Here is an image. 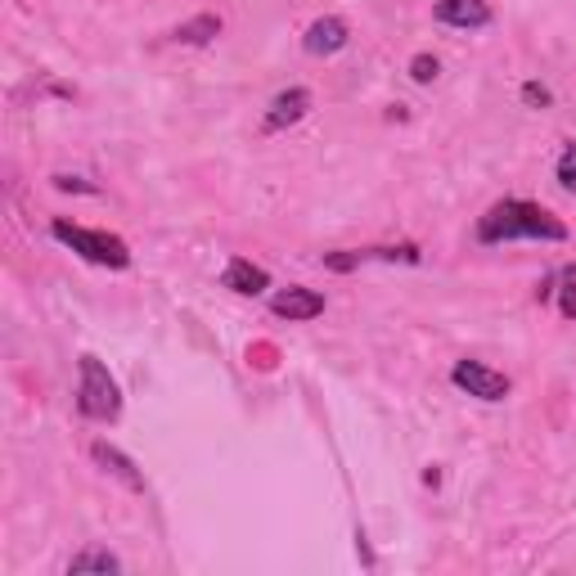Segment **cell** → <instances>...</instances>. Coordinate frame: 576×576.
<instances>
[{"instance_id":"12","label":"cell","mask_w":576,"mask_h":576,"mask_svg":"<svg viewBox=\"0 0 576 576\" xmlns=\"http://www.w3.org/2000/svg\"><path fill=\"white\" fill-rule=\"evenodd\" d=\"M81 572H122V558L113 554V550H100V545H91V550H81V554H72L68 558V576H81Z\"/></svg>"},{"instance_id":"13","label":"cell","mask_w":576,"mask_h":576,"mask_svg":"<svg viewBox=\"0 0 576 576\" xmlns=\"http://www.w3.org/2000/svg\"><path fill=\"white\" fill-rule=\"evenodd\" d=\"M554 298H558V315H563V320H576V266H563V270H558Z\"/></svg>"},{"instance_id":"16","label":"cell","mask_w":576,"mask_h":576,"mask_svg":"<svg viewBox=\"0 0 576 576\" xmlns=\"http://www.w3.org/2000/svg\"><path fill=\"white\" fill-rule=\"evenodd\" d=\"M50 181H55V189H59V194H100V185H95V181L72 176V172H55Z\"/></svg>"},{"instance_id":"15","label":"cell","mask_w":576,"mask_h":576,"mask_svg":"<svg viewBox=\"0 0 576 576\" xmlns=\"http://www.w3.org/2000/svg\"><path fill=\"white\" fill-rule=\"evenodd\" d=\"M437 77H441L437 55H415V59H410V81H415V87H433Z\"/></svg>"},{"instance_id":"9","label":"cell","mask_w":576,"mask_h":576,"mask_svg":"<svg viewBox=\"0 0 576 576\" xmlns=\"http://www.w3.org/2000/svg\"><path fill=\"white\" fill-rule=\"evenodd\" d=\"M433 19L446 27H460V32H482L491 27V5L486 0H437Z\"/></svg>"},{"instance_id":"7","label":"cell","mask_w":576,"mask_h":576,"mask_svg":"<svg viewBox=\"0 0 576 576\" xmlns=\"http://www.w3.org/2000/svg\"><path fill=\"white\" fill-rule=\"evenodd\" d=\"M270 311L288 324H302V320L324 315V293H315V288H307V284H288L270 298Z\"/></svg>"},{"instance_id":"5","label":"cell","mask_w":576,"mask_h":576,"mask_svg":"<svg viewBox=\"0 0 576 576\" xmlns=\"http://www.w3.org/2000/svg\"><path fill=\"white\" fill-rule=\"evenodd\" d=\"M347 41H352L347 19H338V14H320V19H311V27L302 32V50L315 55V59H329V55L347 50Z\"/></svg>"},{"instance_id":"14","label":"cell","mask_w":576,"mask_h":576,"mask_svg":"<svg viewBox=\"0 0 576 576\" xmlns=\"http://www.w3.org/2000/svg\"><path fill=\"white\" fill-rule=\"evenodd\" d=\"M554 181H558L567 194H576V140H567V145L558 149V162H554Z\"/></svg>"},{"instance_id":"4","label":"cell","mask_w":576,"mask_h":576,"mask_svg":"<svg viewBox=\"0 0 576 576\" xmlns=\"http://www.w3.org/2000/svg\"><path fill=\"white\" fill-rule=\"evenodd\" d=\"M450 383H456L460 392H469V396H477V401H486V405H496V401H505L514 392V383L500 375V369H491L482 360H456Z\"/></svg>"},{"instance_id":"18","label":"cell","mask_w":576,"mask_h":576,"mask_svg":"<svg viewBox=\"0 0 576 576\" xmlns=\"http://www.w3.org/2000/svg\"><path fill=\"white\" fill-rule=\"evenodd\" d=\"M360 262H369L365 253H352V249H338V253H324V266L329 270H338V275H347V270H356Z\"/></svg>"},{"instance_id":"8","label":"cell","mask_w":576,"mask_h":576,"mask_svg":"<svg viewBox=\"0 0 576 576\" xmlns=\"http://www.w3.org/2000/svg\"><path fill=\"white\" fill-rule=\"evenodd\" d=\"M91 460L100 464V473L117 477L127 491H145V473H140V464L127 456V450H117L113 441H91Z\"/></svg>"},{"instance_id":"17","label":"cell","mask_w":576,"mask_h":576,"mask_svg":"<svg viewBox=\"0 0 576 576\" xmlns=\"http://www.w3.org/2000/svg\"><path fill=\"white\" fill-rule=\"evenodd\" d=\"M518 100H522L527 108H550V104H554L550 87H541V81H522V91H518Z\"/></svg>"},{"instance_id":"1","label":"cell","mask_w":576,"mask_h":576,"mask_svg":"<svg viewBox=\"0 0 576 576\" xmlns=\"http://www.w3.org/2000/svg\"><path fill=\"white\" fill-rule=\"evenodd\" d=\"M567 226L531 198H500L477 217V243L496 249V243H518V239H537V243H567Z\"/></svg>"},{"instance_id":"2","label":"cell","mask_w":576,"mask_h":576,"mask_svg":"<svg viewBox=\"0 0 576 576\" xmlns=\"http://www.w3.org/2000/svg\"><path fill=\"white\" fill-rule=\"evenodd\" d=\"M77 410L95 424H117L122 419V388L108 375V365L91 352L77 360Z\"/></svg>"},{"instance_id":"19","label":"cell","mask_w":576,"mask_h":576,"mask_svg":"<svg viewBox=\"0 0 576 576\" xmlns=\"http://www.w3.org/2000/svg\"><path fill=\"white\" fill-rule=\"evenodd\" d=\"M554 288H558V270H554V275H545V279L537 284V302H550V298H554Z\"/></svg>"},{"instance_id":"3","label":"cell","mask_w":576,"mask_h":576,"mask_svg":"<svg viewBox=\"0 0 576 576\" xmlns=\"http://www.w3.org/2000/svg\"><path fill=\"white\" fill-rule=\"evenodd\" d=\"M50 234L64 243V249H72L81 262H91V266H104V270H127L131 266V249H127V239H117L108 230H91V226H72L64 217L50 221Z\"/></svg>"},{"instance_id":"10","label":"cell","mask_w":576,"mask_h":576,"mask_svg":"<svg viewBox=\"0 0 576 576\" xmlns=\"http://www.w3.org/2000/svg\"><path fill=\"white\" fill-rule=\"evenodd\" d=\"M221 288H230V293H239V298H257L270 288V275L249 257H230L226 270H221Z\"/></svg>"},{"instance_id":"11","label":"cell","mask_w":576,"mask_h":576,"mask_svg":"<svg viewBox=\"0 0 576 576\" xmlns=\"http://www.w3.org/2000/svg\"><path fill=\"white\" fill-rule=\"evenodd\" d=\"M221 32H226L221 14H194V19L172 27V41H176V46H212Z\"/></svg>"},{"instance_id":"6","label":"cell","mask_w":576,"mask_h":576,"mask_svg":"<svg viewBox=\"0 0 576 576\" xmlns=\"http://www.w3.org/2000/svg\"><path fill=\"white\" fill-rule=\"evenodd\" d=\"M315 108V95L307 91V87H288V91H279L270 104H266V122L262 127L275 136V131H288V127H298V122L307 117Z\"/></svg>"}]
</instances>
